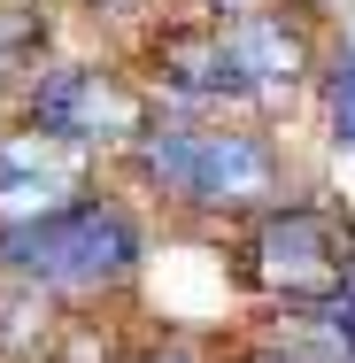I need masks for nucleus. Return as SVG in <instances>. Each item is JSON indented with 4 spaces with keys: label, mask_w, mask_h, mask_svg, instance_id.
<instances>
[{
    "label": "nucleus",
    "mask_w": 355,
    "mask_h": 363,
    "mask_svg": "<svg viewBox=\"0 0 355 363\" xmlns=\"http://www.w3.org/2000/svg\"><path fill=\"white\" fill-rule=\"evenodd\" d=\"M263 363H293V356H263Z\"/></svg>",
    "instance_id": "11"
},
{
    "label": "nucleus",
    "mask_w": 355,
    "mask_h": 363,
    "mask_svg": "<svg viewBox=\"0 0 355 363\" xmlns=\"http://www.w3.org/2000/svg\"><path fill=\"white\" fill-rule=\"evenodd\" d=\"M85 155L39 140V132H0V217H39L55 201H77Z\"/></svg>",
    "instance_id": "6"
},
{
    "label": "nucleus",
    "mask_w": 355,
    "mask_h": 363,
    "mask_svg": "<svg viewBox=\"0 0 355 363\" xmlns=\"http://www.w3.org/2000/svg\"><path fill=\"white\" fill-rule=\"evenodd\" d=\"M317 93H325V132L340 155H355V31L317 55Z\"/></svg>",
    "instance_id": "7"
},
{
    "label": "nucleus",
    "mask_w": 355,
    "mask_h": 363,
    "mask_svg": "<svg viewBox=\"0 0 355 363\" xmlns=\"http://www.w3.org/2000/svg\"><path fill=\"white\" fill-rule=\"evenodd\" d=\"M132 170L162 201L201 209V217H263L278 209V140L247 132V124H193V116H162L132 140Z\"/></svg>",
    "instance_id": "1"
},
{
    "label": "nucleus",
    "mask_w": 355,
    "mask_h": 363,
    "mask_svg": "<svg viewBox=\"0 0 355 363\" xmlns=\"http://www.w3.org/2000/svg\"><path fill=\"white\" fill-rule=\"evenodd\" d=\"M247 286L286 294L301 317L325 309L355 279V224L332 201H278L247 224V255H240Z\"/></svg>",
    "instance_id": "3"
},
{
    "label": "nucleus",
    "mask_w": 355,
    "mask_h": 363,
    "mask_svg": "<svg viewBox=\"0 0 355 363\" xmlns=\"http://www.w3.org/2000/svg\"><path fill=\"white\" fill-rule=\"evenodd\" d=\"M154 124L140 101V85L101 62H55V70L31 77L23 93V132L70 147V155H93V147H132Z\"/></svg>",
    "instance_id": "4"
},
{
    "label": "nucleus",
    "mask_w": 355,
    "mask_h": 363,
    "mask_svg": "<svg viewBox=\"0 0 355 363\" xmlns=\"http://www.w3.org/2000/svg\"><path fill=\"white\" fill-rule=\"evenodd\" d=\"M39 340H47V294H31V286H0V363H23V356H39Z\"/></svg>",
    "instance_id": "8"
},
{
    "label": "nucleus",
    "mask_w": 355,
    "mask_h": 363,
    "mask_svg": "<svg viewBox=\"0 0 355 363\" xmlns=\"http://www.w3.org/2000/svg\"><path fill=\"white\" fill-rule=\"evenodd\" d=\"M147 263V232L116 194H77L39 217H0V271L31 294H116Z\"/></svg>",
    "instance_id": "2"
},
{
    "label": "nucleus",
    "mask_w": 355,
    "mask_h": 363,
    "mask_svg": "<svg viewBox=\"0 0 355 363\" xmlns=\"http://www.w3.org/2000/svg\"><path fill=\"white\" fill-rule=\"evenodd\" d=\"M201 8H209L216 23H232V16H263V8H271V0H201Z\"/></svg>",
    "instance_id": "10"
},
{
    "label": "nucleus",
    "mask_w": 355,
    "mask_h": 363,
    "mask_svg": "<svg viewBox=\"0 0 355 363\" xmlns=\"http://www.w3.org/2000/svg\"><path fill=\"white\" fill-rule=\"evenodd\" d=\"M216 47H224V70H232V108H278L286 93H301L317 77V39L286 8L216 23Z\"/></svg>",
    "instance_id": "5"
},
{
    "label": "nucleus",
    "mask_w": 355,
    "mask_h": 363,
    "mask_svg": "<svg viewBox=\"0 0 355 363\" xmlns=\"http://www.w3.org/2000/svg\"><path fill=\"white\" fill-rule=\"evenodd\" d=\"M147 363H209V348H201V340H162Z\"/></svg>",
    "instance_id": "9"
}]
</instances>
